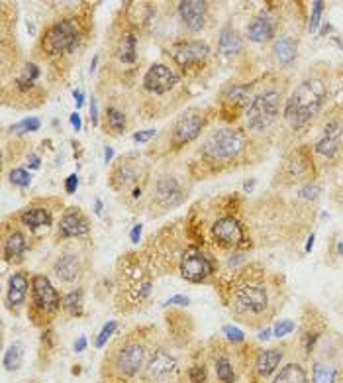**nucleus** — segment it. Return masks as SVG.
Instances as JSON below:
<instances>
[{
    "mask_svg": "<svg viewBox=\"0 0 343 383\" xmlns=\"http://www.w3.org/2000/svg\"><path fill=\"white\" fill-rule=\"evenodd\" d=\"M326 97H328V88L322 79H308L294 90L293 97L286 100L284 116L293 128L304 126L320 112Z\"/></svg>",
    "mask_w": 343,
    "mask_h": 383,
    "instance_id": "1",
    "label": "nucleus"
},
{
    "mask_svg": "<svg viewBox=\"0 0 343 383\" xmlns=\"http://www.w3.org/2000/svg\"><path fill=\"white\" fill-rule=\"evenodd\" d=\"M146 344L136 338H130L120 344L116 350L110 354V358L106 356L102 373L104 375L108 373V379L112 382H130L146 368Z\"/></svg>",
    "mask_w": 343,
    "mask_h": 383,
    "instance_id": "2",
    "label": "nucleus"
},
{
    "mask_svg": "<svg viewBox=\"0 0 343 383\" xmlns=\"http://www.w3.org/2000/svg\"><path fill=\"white\" fill-rule=\"evenodd\" d=\"M245 137L239 130L232 128H220L214 130L210 136L206 137L202 146V156L212 159V161H225L235 157L244 149Z\"/></svg>",
    "mask_w": 343,
    "mask_h": 383,
    "instance_id": "3",
    "label": "nucleus"
},
{
    "mask_svg": "<svg viewBox=\"0 0 343 383\" xmlns=\"http://www.w3.org/2000/svg\"><path fill=\"white\" fill-rule=\"evenodd\" d=\"M281 107V93L265 90L259 97L253 98L251 107L247 110V124L255 132H261L274 122Z\"/></svg>",
    "mask_w": 343,
    "mask_h": 383,
    "instance_id": "4",
    "label": "nucleus"
},
{
    "mask_svg": "<svg viewBox=\"0 0 343 383\" xmlns=\"http://www.w3.org/2000/svg\"><path fill=\"white\" fill-rule=\"evenodd\" d=\"M78 29L71 20H63L53 24L43 36V49L49 55H61V53H71L77 48Z\"/></svg>",
    "mask_w": 343,
    "mask_h": 383,
    "instance_id": "5",
    "label": "nucleus"
},
{
    "mask_svg": "<svg viewBox=\"0 0 343 383\" xmlns=\"http://www.w3.org/2000/svg\"><path fill=\"white\" fill-rule=\"evenodd\" d=\"M176 372H178V362L175 356L165 348H157L144 368V377L149 383H171L175 379Z\"/></svg>",
    "mask_w": 343,
    "mask_h": 383,
    "instance_id": "6",
    "label": "nucleus"
},
{
    "mask_svg": "<svg viewBox=\"0 0 343 383\" xmlns=\"http://www.w3.org/2000/svg\"><path fill=\"white\" fill-rule=\"evenodd\" d=\"M31 295H34V309L43 316L53 314L61 307L57 291L46 275L31 277Z\"/></svg>",
    "mask_w": 343,
    "mask_h": 383,
    "instance_id": "7",
    "label": "nucleus"
},
{
    "mask_svg": "<svg viewBox=\"0 0 343 383\" xmlns=\"http://www.w3.org/2000/svg\"><path fill=\"white\" fill-rule=\"evenodd\" d=\"M269 307V295L263 285L247 283L235 291V309L244 314H261Z\"/></svg>",
    "mask_w": 343,
    "mask_h": 383,
    "instance_id": "8",
    "label": "nucleus"
},
{
    "mask_svg": "<svg viewBox=\"0 0 343 383\" xmlns=\"http://www.w3.org/2000/svg\"><path fill=\"white\" fill-rule=\"evenodd\" d=\"M212 262L206 257L198 248H188L183 255V262H181V274L186 281H192V283H200L204 281L208 275L212 274Z\"/></svg>",
    "mask_w": 343,
    "mask_h": 383,
    "instance_id": "9",
    "label": "nucleus"
},
{
    "mask_svg": "<svg viewBox=\"0 0 343 383\" xmlns=\"http://www.w3.org/2000/svg\"><path fill=\"white\" fill-rule=\"evenodd\" d=\"M202 126H204V118L200 112L196 110H190L183 116L178 118L175 122V128H173V136H171V144L175 147H181L192 142L200 132H202Z\"/></svg>",
    "mask_w": 343,
    "mask_h": 383,
    "instance_id": "10",
    "label": "nucleus"
},
{
    "mask_svg": "<svg viewBox=\"0 0 343 383\" xmlns=\"http://www.w3.org/2000/svg\"><path fill=\"white\" fill-rule=\"evenodd\" d=\"M178 83V77L173 69H169L167 65H151L147 69L146 77H144V85L147 90L155 93V95H165L171 88H175Z\"/></svg>",
    "mask_w": 343,
    "mask_h": 383,
    "instance_id": "11",
    "label": "nucleus"
},
{
    "mask_svg": "<svg viewBox=\"0 0 343 383\" xmlns=\"http://www.w3.org/2000/svg\"><path fill=\"white\" fill-rule=\"evenodd\" d=\"M208 53L210 49L202 41H188V43H183L175 49L173 58L183 69L192 67V65H200L208 59Z\"/></svg>",
    "mask_w": 343,
    "mask_h": 383,
    "instance_id": "12",
    "label": "nucleus"
},
{
    "mask_svg": "<svg viewBox=\"0 0 343 383\" xmlns=\"http://www.w3.org/2000/svg\"><path fill=\"white\" fill-rule=\"evenodd\" d=\"M212 232H214L216 242H220L222 246H239L244 242V230L232 216L220 218L212 228Z\"/></svg>",
    "mask_w": 343,
    "mask_h": 383,
    "instance_id": "13",
    "label": "nucleus"
},
{
    "mask_svg": "<svg viewBox=\"0 0 343 383\" xmlns=\"http://www.w3.org/2000/svg\"><path fill=\"white\" fill-rule=\"evenodd\" d=\"M343 142V122L342 120H332L328 122V126L323 128V134L316 146V152L326 157H333L335 152L342 147Z\"/></svg>",
    "mask_w": 343,
    "mask_h": 383,
    "instance_id": "14",
    "label": "nucleus"
},
{
    "mask_svg": "<svg viewBox=\"0 0 343 383\" xmlns=\"http://www.w3.org/2000/svg\"><path fill=\"white\" fill-rule=\"evenodd\" d=\"M284 358V350L283 348H269V350H261L257 354L253 363V372L259 379H269L276 368L281 365Z\"/></svg>",
    "mask_w": 343,
    "mask_h": 383,
    "instance_id": "15",
    "label": "nucleus"
},
{
    "mask_svg": "<svg viewBox=\"0 0 343 383\" xmlns=\"http://www.w3.org/2000/svg\"><path fill=\"white\" fill-rule=\"evenodd\" d=\"M178 14L190 32H200L206 24V4L200 0H185L178 4Z\"/></svg>",
    "mask_w": 343,
    "mask_h": 383,
    "instance_id": "16",
    "label": "nucleus"
},
{
    "mask_svg": "<svg viewBox=\"0 0 343 383\" xmlns=\"http://www.w3.org/2000/svg\"><path fill=\"white\" fill-rule=\"evenodd\" d=\"M155 193L157 199H159L165 206H175L183 201L181 187H178L176 179H173V177H161V179L157 181Z\"/></svg>",
    "mask_w": 343,
    "mask_h": 383,
    "instance_id": "17",
    "label": "nucleus"
},
{
    "mask_svg": "<svg viewBox=\"0 0 343 383\" xmlns=\"http://www.w3.org/2000/svg\"><path fill=\"white\" fill-rule=\"evenodd\" d=\"M88 232V222L78 215V213H67L61 218L59 224V234L63 238H75V236H83Z\"/></svg>",
    "mask_w": 343,
    "mask_h": 383,
    "instance_id": "18",
    "label": "nucleus"
},
{
    "mask_svg": "<svg viewBox=\"0 0 343 383\" xmlns=\"http://www.w3.org/2000/svg\"><path fill=\"white\" fill-rule=\"evenodd\" d=\"M28 295V275L24 271H16L8 281V303L10 307H20L26 301Z\"/></svg>",
    "mask_w": 343,
    "mask_h": 383,
    "instance_id": "19",
    "label": "nucleus"
},
{
    "mask_svg": "<svg viewBox=\"0 0 343 383\" xmlns=\"http://www.w3.org/2000/svg\"><path fill=\"white\" fill-rule=\"evenodd\" d=\"M53 271L61 281H75L80 275V262H78L77 255H61L55 262Z\"/></svg>",
    "mask_w": 343,
    "mask_h": 383,
    "instance_id": "20",
    "label": "nucleus"
},
{
    "mask_svg": "<svg viewBox=\"0 0 343 383\" xmlns=\"http://www.w3.org/2000/svg\"><path fill=\"white\" fill-rule=\"evenodd\" d=\"M273 53L274 59H276L281 65H288V63H293L294 59H296L298 43H296V39L290 38V36H283V38H279L274 41Z\"/></svg>",
    "mask_w": 343,
    "mask_h": 383,
    "instance_id": "21",
    "label": "nucleus"
},
{
    "mask_svg": "<svg viewBox=\"0 0 343 383\" xmlns=\"http://www.w3.org/2000/svg\"><path fill=\"white\" fill-rule=\"evenodd\" d=\"M214 372L220 383L237 382V372H235L234 362H232V358H230L224 350L214 356Z\"/></svg>",
    "mask_w": 343,
    "mask_h": 383,
    "instance_id": "22",
    "label": "nucleus"
},
{
    "mask_svg": "<svg viewBox=\"0 0 343 383\" xmlns=\"http://www.w3.org/2000/svg\"><path fill=\"white\" fill-rule=\"evenodd\" d=\"M340 370L333 362L316 360L312 363V383H337Z\"/></svg>",
    "mask_w": 343,
    "mask_h": 383,
    "instance_id": "23",
    "label": "nucleus"
},
{
    "mask_svg": "<svg viewBox=\"0 0 343 383\" xmlns=\"http://www.w3.org/2000/svg\"><path fill=\"white\" fill-rule=\"evenodd\" d=\"M273 383H308V373L302 363L290 362L281 368V372L274 375Z\"/></svg>",
    "mask_w": 343,
    "mask_h": 383,
    "instance_id": "24",
    "label": "nucleus"
},
{
    "mask_svg": "<svg viewBox=\"0 0 343 383\" xmlns=\"http://www.w3.org/2000/svg\"><path fill=\"white\" fill-rule=\"evenodd\" d=\"M273 22L269 18H265V16H259V18H255L249 26H247V36L251 41L255 43H263V41H269V39L273 38Z\"/></svg>",
    "mask_w": 343,
    "mask_h": 383,
    "instance_id": "25",
    "label": "nucleus"
},
{
    "mask_svg": "<svg viewBox=\"0 0 343 383\" xmlns=\"http://www.w3.org/2000/svg\"><path fill=\"white\" fill-rule=\"evenodd\" d=\"M244 48V43H241V38H239V34L232 28H225L220 32V39H218V49H220V53H224V55H235V53H239Z\"/></svg>",
    "mask_w": 343,
    "mask_h": 383,
    "instance_id": "26",
    "label": "nucleus"
},
{
    "mask_svg": "<svg viewBox=\"0 0 343 383\" xmlns=\"http://www.w3.org/2000/svg\"><path fill=\"white\" fill-rule=\"evenodd\" d=\"M24 358H26V346L22 342L10 344V348L4 352V358H2V365L6 372H18L24 365Z\"/></svg>",
    "mask_w": 343,
    "mask_h": 383,
    "instance_id": "27",
    "label": "nucleus"
},
{
    "mask_svg": "<svg viewBox=\"0 0 343 383\" xmlns=\"http://www.w3.org/2000/svg\"><path fill=\"white\" fill-rule=\"evenodd\" d=\"M24 252H26V238L20 232H12L4 242V257L8 262H14V260H20Z\"/></svg>",
    "mask_w": 343,
    "mask_h": 383,
    "instance_id": "28",
    "label": "nucleus"
},
{
    "mask_svg": "<svg viewBox=\"0 0 343 383\" xmlns=\"http://www.w3.org/2000/svg\"><path fill=\"white\" fill-rule=\"evenodd\" d=\"M22 222L29 228H41L51 224V213L48 208H29L22 213Z\"/></svg>",
    "mask_w": 343,
    "mask_h": 383,
    "instance_id": "29",
    "label": "nucleus"
},
{
    "mask_svg": "<svg viewBox=\"0 0 343 383\" xmlns=\"http://www.w3.org/2000/svg\"><path fill=\"white\" fill-rule=\"evenodd\" d=\"M63 309L67 311L69 314H73V316H78V314L83 313V291H71L63 297Z\"/></svg>",
    "mask_w": 343,
    "mask_h": 383,
    "instance_id": "30",
    "label": "nucleus"
},
{
    "mask_svg": "<svg viewBox=\"0 0 343 383\" xmlns=\"http://www.w3.org/2000/svg\"><path fill=\"white\" fill-rule=\"evenodd\" d=\"M227 100H230V102H235V105H239V107H245V105H249V107H251V102H253V98H251V88L244 87V85L232 87L230 90H227Z\"/></svg>",
    "mask_w": 343,
    "mask_h": 383,
    "instance_id": "31",
    "label": "nucleus"
},
{
    "mask_svg": "<svg viewBox=\"0 0 343 383\" xmlns=\"http://www.w3.org/2000/svg\"><path fill=\"white\" fill-rule=\"evenodd\" d=\"M120 59L124 63H134L136 61V36L134 34H126V38L122 39Z\"/></svg>",
    "mask_w": 343,
    "mask_h": 383,
    "instance_id": "32",
    "label": "nucleus"
},
{
    "mask_svg": "<svg viewBox=\"0 0 343 383\" xmlns=\"http://www.w3.org/2000/svg\"><path fill=\"white\" fill-rule=\"evenodd\" d=\"M106 116H108V126L112 128L114 132H124L126 130V116H124V112H120L118 108L110 107L106 110Z\"/></svg>",
    "mask_w": 343,
    "mask_h": 383,
    "instance_id": "33",
    "label": "nucleus"
},
{
    "mask_svg": "<svg viewBox=\"0 0 343 383\" xmlns=\"http://www.w3.org/2000/svg\"><path fill=\"white\" fill-rule=\"evenodd\" d=\"M38 77H39V69L36 67L34 63H28V65L24 67V75H20L16 83H18L22 88H31Z\"/></svg>",
    "mask_w": 343,
    "mask_h": 383,
    "instance_id": "34",
    "label": "nucleus"
},
{
    "mask_svg": "<svg viewBox=\"0 0 343 383\" xmlns=\"http://www.w3.org/2000/svg\"><path fill=\"white\" fill-rule=\"evenodd\" d=\"M186 377L190 383H208V370L204 363H192L186 370Z\"/></svg>",
    "mask_w": 343,
    "mask_h": 383,
    "instance_id": "35",
    "label": "nucleus"
},
{
    "mask_svg": "<svg viewBox=\"0 0 343 383\" xmlns=\"http://www.w3.org/2000/svg\"><path fill=\"white\" fill-rule=\"evenodd\" d=\"M41 126V122H39V118L31 116L26 118V120H22L18 124H14V126L10 128V132H14V134H28V132H36Z\"/></svg>",
    "mask_w": 343,
    "mask_h": 383,
    "instance_id": "36",
    "label": "nucleus"
},
{
    "mask_svg": "<svg viewBox=\"0 0 343 383\" xmlns=\"http://www.w3.org/2000/svg\"><path fill=\"white\" fill-rule=\"evenodd\" d=\"M116 328H118V323L116 321H108L104 326H102V330L98 332L97 336V340H94V346L97 348H104L106 346V342L114 336V332H116Z\"/></svg>",
    "mask_w": 343,
    "mask_h": 383,
    "instance_id": "37",
    "label": "nucleus"
},
{
    "mask_svg": "<svg viewBox=\"0 0 343 383\" xmlns=\"http://www.w3.org/2000/svg\"><path fill=\"white\" fill-rule=\"evenodd\" d=\"M10 181L18 187H28L31 183V177H29L26 169H12L10 171Z\"/></svg>",
    "mask_w": 343,
    "mask_h": 383,
    "instance_id": "38",
    "label": "nucleus"
},
{
    "mask_svg": "<svg viewBox=\"0 0 343 383\" xmlns=\"http://www.w3.org/2000/svg\"><path fill=\"white\" fill-rule=\"evenodd\" d=\"M294 328H296V324L293 321H279V323L273 326V336L276 338H284V336H288L290 332H294Z\"/></svg>",
    "mask_w": 343,
    "mask_h": 383,
    "instance_id": "39",
    "label": "nucleus"
},
{
    "mask_svg": "<svg viewBox=\"0 0 343 383\" xmlns=\"http://www.w3.org/2000/svg\"><path fill=\"white\" fill-rule=\"evenodd\" d=\"M322 12H323V2H314L312 4V18H310V26H308V32L312 34L318 29L320 26V18H322Z\"/></svg>",
    "mask_w": 343,
    "mask_h": 383,
    "instance_id": "40",
    "label": "nucleus"
},
{
    "mask_svg": "<svg viewBox=\"0 0 343 383\" xmlns=\"http://www.w3.org/2000/svg\"><path fill=\"white\" fill-rule=\"evenodd\" d=\"M224 334L225 338L230 340L232 344H241L245 342V334L237 328V326H232V324H227V326H224Z\"/></svg>",
    "mask_w": 343,
    "mask_h": 383,
    "instance_id": "41",
    "label": "nucleus"
},
{
    "mask_svg": "<svg viewBox=\"0 0 343 383\" xmlns=\"http://www.w3.org/2000/svg\"><path fill=\"white\" fill-rule=\"evenodd\" d=\"M155 130H144V132H137V134H134V140L136 142H149L151 137H155Z\"/></svg>",
    "mask_w": 343,
    "mask_h": 383,
    "instance_id": "42",
    "label": "nucleus"
},
{
    "mask_svg": "<svg viewBox=\"0 0 343 383\" xmlns=\"http://www.w3.org/2000/svg\"><path fill=\"white\" fill-rule=\"evenodd\" d=\"M165 304H178V307H186V304H188V297H185V295H175V297H171Z\"/></svg>",
    "mask_w": 343,
    "mask_h": 383,
    "instance_id": "43",
    "label": "nucleus"
},
{
    "mask_svg": "<svg viewBox=\"0 0 343 383\" xmlns=\"http://www.w3.org/2000/svg\"><path fill=\"white\" fill-rule=\"evenodd\" d=\"M316 195H318V189L316 187L308 185L300 189V196H304V199H316Z\"/></svg>",
    "mask_w": 343,
    "mask_h": 383,
    "instance_id": "44",
    "label": "nucleus"
},
{
    "mask_svg": "<svg viewBox=\"0 0 343 383\" xmlns=\"http://www.w3.org/2000/svg\"><path fill=\"white\" fill-rule=\"evenodd\" d=\"M78 187V177L77 175H69L67 177V185H65V189H67V193H75Z\"/></svg>",
    "mask_w": 343,
    "mask_h": 383,
    "instance_id": "45",
    "label": "nucleus"
},
{
    "mask_svg": "<svg viewBox=\"0 0 343 383\" xmlns=\"http://www.w3.org/2000/svg\"><path fill=\"white\" fill-rule=\"evenodd\" d=\"M85 348H87V338L85 336H78L77 340H75V344H73V350L75 352H85Z\"/></svg>",
    "mask_w": 343,
    "mask_h": 383,
    "instance_id": "46",
    "label": "nucleus"
},
{
    "mask_svg": "<svg viewBox=\"0 0 343 383\" xmlns=\"http://www.w3.org/2000/svg\"><path fill=\"white\" fill-rule=\"evenodd\" d=\"M90 120H92V124H98V108L94 98H92V102H90Z\"/></svg>",
    "mask_w": 343,
    "mask_h": 383,
    "instance_id": "47",
    "label": "nucleus"
},
{
    "mask_svg": "<svg viewBox=\"0 0 343 383\" xmlns=\"http://www.w3.org/2000/svg\"><path fill=\"white\" fill-rule=\"evenodd\" d=\"M139 236H141V224H136L134 226V230H132V234H130V238H132V242H134V244L139 242Z\"/></svg>",
    "mask_w": 343,
    "mask_h": 383,
    "instance_id": "48",
    "label": "nucleus"
},
{
    "mask_svg": "<svg viewBox=\"0 0 343 383\" xmlns=\"http://www.w3.org/2000/svg\"><path fill=\"white\" fill-rule=\"evenodd\" d=\"M73 97H75V105H77V108L83 107V102H85V95H83V90H75V93H73Z\"/></svg>",
    "mask_w": 343,
    "mask_h": 383,
    "instance_id": "49",
    "label": "nucleus"
},
{
    "mask_svg": "<svg viewBox=\"0 0 343 383\" xmlns=\"http://www.w3.org/2000/svg\"><path fill=\"white\" fill-rule=\"evenodd\" d=\"M71 124H73V128L75 130H80V116H78V112H75V114H71Z\"/></svg>",
    "mask_w": 343,
    "mask_h": 383,
    "instance_id": "50",
    "label": "nucleus"
},
{
    "mask_svg": "<svg viewBox=\"0 0 343 383\" xmlns=\"http://www.w3.org/2000/svg\"><path fill=\"white\" fill-rule=\"evenodd\" d=\"M28 163H29V167H31V169H38V167H39V157L31 154V156L28 157Z\"/></svg>",
    "mask_w": 343,
    "mask_h": 383,
    "instance_id": "51",
    "label": "nucleus"
},
{
    "mask_svg": "<svg viewBox=\"0 0 343 383\" xmlns=\"http://www.w3.org/2000/svg\"><path fill=\"white\" fill-rule=\"evenodd\" d=\"M271 334H273V330H271V328H265V330H261V332H259V336H257V338H259V340H269V338H271Z\"/></svg>",
    "mask_w": 343,
    "mask_h": 383,
    "instance_id": "52",
    "label": "nucleus"
},
{
    "mask_svg": "<svg viewBox=\"0 0 343 383\" xmlns=\"http://www.w3.org/2000/svg\"><path fill=\"white\" fill-rule=\"evenodd\" d=\"M112 157H114V149H112V147H106V149H104V161L110 163V159H112Z\"/></svg>",
    "mask_w": 343,
    "mask_h": 383,
    "instance_id": "53",
    "label": "nucleus"
},
{
    "mask_svg": "<svg viewBox=\"0 0 343 383\" xmlns=\"http://www.w3.org/2000/svg\"><path fill=\"white\" fill-rule=\"evenodd\" d=\"M312 248H314V234L308 238V244H306V252H310Z\"/></svg>",
    "mask_w": 343,
    "mask_h": 383,
    "instance_id": "54",
    "label": "nucleus"
},
{
    "mask_svg": "<svg viewBox=\"0 0 343 383\" xmlns=\"http://www.w3.org/2000/svg\"><path fill=\"white\" fill-rule=\"evenodd\" d=\"M251 189H253V181H247L245 183V191H251Z\"/></svg>",
    "mask_w": 343,
    "mask_h": 383,
    "instance_id": "55",
    "label": "nucleus"
},
{
    "mask_svg": "<svg viewBox=\"0 0 343 383\" xmlns=\"http://www.w3.org/2000/svg\"><path fill=\"white\" fill-rule=\"evenodd\" d=\"M100 213H102V203L97 201V215H100Z\"/></svg>",
    "mask_w": 343,
    "mask_h": 383,
    "instance_id": "56",
    "label": "nucleus"
},
{
    "mask_svg": "<svg viewBox=\"0 0 343 383\" xmlns=\"http://www.w3.org/2000/svg\"><path fill=\"white\" fill-rule=\"evenodd\" d=\"M110 383H134V382H132V379H130V382H112V379H110Z\"/></svg>",
    "mask_w": 343,
    "mask_h": 383,
    "instance_id": "57",
    "label": "nucleus"
},
{
    "mask_svg": "<svg viewBox=\"0 0 343 383\" xmlns=\"http://www.w3.org/2000/svg\"><path fill=\"white\" fill-rule=\"evenodd\" d=\"M340 254L343 255V242H342V244H340Z\"/></svg>",
    "mask_w": 343,
    "mask_h": 383,
    "instance_id": "58",
    "label": "nucleus"
}]
</instances>
